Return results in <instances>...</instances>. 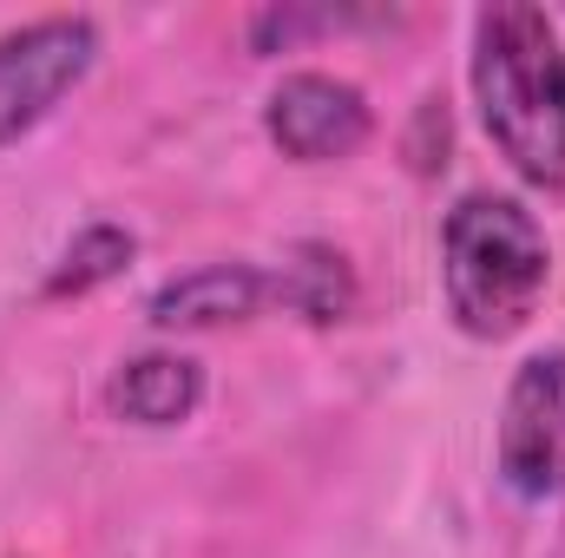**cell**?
Wrapping results in <instances>:
<instances>
[{"label":"cell","instance_id":"1","mask_svg":"<svg viewBox=\"0 0 565 558\" xmlns=\"http://www.w3.org/2000/svg\"><path fill=\"white\" fill-rule=\"evenodd\" d=\"M473 99L500 158L526 184L565 191V46L540 7L500 0L473 13Z\"/></svg>","mask_w":565,"mask_h":558},{"label":"cell","instance_id":"2","mask_svg":"<svg viewBox=\"0 0 565 558\" xmlns=\"http://www.w3.org/2000/svg\"><path fill=\"white\" fill-rule=\"evenodd\" d=\"M440 277H447V309L473 342H507L533 322L546 277H553V250L540 217L520 197L500 191H473L447 211L440 230Z\"/></svg>","mask_w":565,"mask_h":558},{"label":"cell","instance_id":"3","mask_svg":"<svg viewBox=\"0 0 565 558\" xmlns=\"http://www.w3.org/2000/svg\"><path fill=\"white\" fill-rule=\"evenodd\" d=\"M99 60V26L86 13H53L0 33V144L26 139Z\"/></svg>","mask_w":565,"mask_h":558},{"label":"cell","instance_id":"4","mask_svg":"<svg viewBox=\"0 0 565 558\" xmlns=\"http://www.w3.org/2000/svg\"><path fill=\"white\" fill-rule=\"evenodd\" d=\"M500 480L520 500L565 493V348L520 362L500 408Z\"/></svg>","mask_w":565,"mask_h":558},{"label":"cell","instance_id":"5","mask_svg":"<svg viewBox=\"0 0 565 558\" xmlns=\"http://www.w3.org/2000/svg\"><path fill=\"white\" fill-rule=\"evenodd\" d=\"M264 132L296 164H335L369 144L375 112H369L362 86H349L335 73H289L264 99Z\"/></svg>","mask_w":565,"mask_h":558},{"label":"cell","instance_id":"6","mask_svg":"<svg viewBox=\"0 0 565 558\" xmlns=\"http://www.w3.org/2000/svg\"><path fill=\"white\" fill-rule=\"evenodd\" d=\"M264 309H277V277L257 264H204L151 296L158 329H217V322H250Z\"/></svg>","mask_w":565,"mask_h":558},{"label":"cell","instance_id":"7","mask_svg":"<svg viewBox=\"0 0 565 558\" xmlns=\"http://www.w3.org/2000/svg\"><path fill=\"white\" fill-rule=\"evenodd\" d=\"M204 401V368L191 355H139L106 382V408L132 427H178Z\"/></svg>","mask_w":565,"mask_h":558},{"label":"cell","instance_id":"8","mask_svg":"<svg viewBox=\"0 0 565 558\" xmlns=\"http://www.w3.org/2000/svg\"><path fill=\"white\" fill-rule=\"evenodd\" d=\"M277 277V309L302 315V322H342L355 309V277L342 264V250L329 244H296L282 264H270Z\"/></svg>","mask_w":565,"mask_h":558},{"label":"cell","instance_id":"9","mask_svg":"<svg viewBox=\"0 0 565 558\" xmlns=\"http://www.w3.org/2000/svg\"><path fill=\"white\" fill-rule=\"evenodd\" d=\"M132 257H139V237H132V230H119V224H86V230L66 244L60 270L46 277V296H86V289L113 282Z\"/></svg>","mask_w":565,"mask_h":558}]
</instances>
